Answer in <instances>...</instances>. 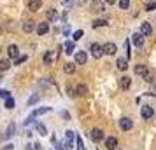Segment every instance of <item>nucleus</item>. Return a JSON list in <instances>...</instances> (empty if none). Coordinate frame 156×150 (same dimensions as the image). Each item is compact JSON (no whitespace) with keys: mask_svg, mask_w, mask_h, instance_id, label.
<instances>
[{"mask_svg":"<svg viewBox=\"0 0 156 150\" xmlns=\"http://www.w3.org/2000/svg\"><path fill=\"white\" fill-rule=\"evenodd\" d=\"M90 52H91V56L95 58V59H98V58L104 56V45H100V44L93 42L91 45H90Z\"/></svg>","mask_w":156,"mask_h":150,"instance_id":"1","label":"nucleus"},{"mask_svg":"<svg viewBox=\"0 0 156 150\" xmlns=\"http://www.w3.org/2000/svg\"><path fill=\"white\" fill-rule=\"evenodd\" d=\"M90 11L95 12V14H100V12L105 11V5H104L102 0H91V4H90Z\"/></svg>","mask_w":156,"mask_h":150,"instance_id":"2","label":"nucleus"},{"mask_svg":"<svg viewBox=\"0 0 156 150\" xmlns=\"http://www.w3.org/2000/svg\"><path fill=\"white\" fill-rule=\"evenodd\" d=\"M140 115L142 119H153V115H154V110H153V107H149V105H144V107L140 108Z\"/></svg>","mask_w":156,"mask_h":150,"instance_id":"3","label":"nucleus"},{"mask_svg":"<svg viewBox=\"0 0 156 150\" xmlns=\"http://www.w3.org/2000/svg\"><path fill=\"white\" fill-rule=\"evenodd\" d=\"M119 128L123 129V131H130V129L133 128V121H132L130 117H123L119 121Z\"/></svg>","mask_w":156,"mask_h":150,"instance_id":"4","label":"nucleus"},{"mask_svg":"<svg viewBox=\"0 0 156 150\" xmlns=\"http://www.w3.org/2000/svg\"><path fill=\"white\" fill-rule=\"evenodd\" d=\"M116 51H118L116 44H112V42L104 44V54H107V56H114V54H116Z\"/></svg>","mask_w":156,"mask_h":150,"instance_id":"5","label":"nucleus"},{"mask_svg":"<svg viewBox=\"0 0 156 150\" xmlns=\"http://www.w3.org/2000/svg\"><path fill=\"white\" fill-rule=\"evenodd\" d=\"M27 7H28L32 12L41 11V7H42V0H28V2H27Z\"/></svg>","mask_w":156,"mask_h":150,"instance_id":"6","label":"nucleus"},{"mask_svg":"<svg viewBox=\"0 0 156 150\" xmlns=\"http://www.w3.org/2000/svg\"><path fill=\"white\" fill-rule=\"evenodd\" d=\"M140 33L144 37H149V35H153V26H151V23L149 21H144L140 25Z\"/></svg>","mask_w":156,"mask_h":150,"instance_id":"7","label":"nucleus"},{"mask_svg":"<svg viewBox=\"0 0 156 150\" xmlns=\"http://www.w3.org/2000/svg\"><path fill=\"white\" fill-rule=\"evenodd\" d=\"M74 138H76V133H74V131H67V133H65V147H67V150L72 148Z\"/></svg>","mask_w":156,"mask_h":150,"instance_id":"8","label":"nucleus"},{"mask_svg":"<svg viewBox=\"0 0 156 150\" xmlns=\"http://www.w3.org/2000/svg\"><path fill=\"white\" fill-rule=\"evenodd\" d=\"M86 61H88V54H86L84 51H77V52H76V63L84 65Z\"/></svg>","mask_w":156,"mask_h":150,"instance_id":"9","label":"nucleus"},{"mask_svg":"<svg viewBox=\"0 0 156 150\" xmlns=\"http://www.w3.org/2000/svg\"><path fill=\"white\" fill-rule=\"evenodd\" d=\"M132 42H133L135 47H142V45H144V35H142L140 32H139V33H135V35L132 37Z\"/></svg>","mask_w":156,"mask_h":150,"instance_id":"10","label":"nucleus"},{"mask_svg":"<svg viewBox=\"0 0 156 150\" xmlns=\"http://www.w3.org/2000/svg\"><path fill=\"white\" fill-rule=\"evenodd\" d=\"M7 54H9V58H20V49H18V45L16 44H11L7 47Z\"/></svg>","mask_w":156,"mask_h":150,"instance_id":"11","label":"nucleus"},{"mask_svg":"<svg viewBox=\"0 0 156 150\" xmlns=\"http://www.w3.org/2000/svg\"><path fill=\"white\" fill-rule=\"evenodd\" d=\"M91 140L93 142H100V140H104V131L100 128H95L91 131Z\"/></svg>","mask_w":156,"mask_h":150,"instance_id":"12","label":"nucleus"},{"mask_svg":"<svg viewBox=\"0 0 156 150\" xmlns=\"http://www.w3.org/2000/svg\"><path fill=\"white\" fill-rule=\"evenodd\" d=\"M48 32H49V25H48L46 21H42V23L37 25V33H39V35H46Z\"/></svg>","mask_w":156,"mask_h":150,"instance_id":"13","label":"nucleus"},{"mask_svg":"<svg viewBox=\"0 0 156 150\" xmlns=\"http://www.w3.org/2000/svg\"><path fill=\"white\" fill-rule=\"evenodd\" d=\"M105 148L107 150H116L118 148V140H116V138H107L105 140Z\"/></svg>","mask_w":156,"mask_h":150,"instance_id":"14","label":"nucleus"},{"mask_svg":"<svg viewBox=\"0 0 156 150\" xmlns=\"http://www.w3.org/2000/svg\"><path fill=\"white\" fill-rule=\"evenodd\" d=\"M34 30H37V26H35L34 21H25L23 23V32H25V33H30V32H34Z\"/></svg>","mask_w":156,"mask_h":150,"instance_id":"15","label":"nucleus"},{"mask_svg":"<svg viewBox=\"0 0 156 150\" xmlns=\"http://www.w3.org/2000/svg\"><path fill=\"white\" fill-rule=\"evenodd\" d=\"M119 86L126 91V89H130V86H132V79L128 77V75H125V77H121V80H119Z\"/></svg>","mask_w":156,"mask_h":150,"instance_id":"16","label":"nucleus"},{"mask_svg":"<svg viewBox=\"0 0 156 150\" xmlns=\"http://www.w3.org/2000/svg\"><path fill=\"white\" fill-rule=\"evenodd\" d=\"M76 94H77V96H84V94H88V86L79 84V86L76 87Z\"/></svg>","mask_w":156,"mask_h":150,"instance_id":"17","label":"nucleus"},{"mask_svg":"<svg viewBox=\"0 0 156 150\" xmlns=\"http://www.w3.org/2000/svg\"><path fill=\"white\" fill-rule=\"evenodd\" d=\"M116 66L119 68V70H126L128 68V61L125 58H118V61H116Z\"/></svg>","mask_w":156,"mask_h":150,"instance_id":"18","label":"nucleus"},{"mask_svg":"<svg viewBox=\"0 0 156 150\" xmlns=\"http://www.w3.org/2000/svg\"><path fill=\"white\" fill-rule=\"evenodd\" d=\"M63 72L65 73H74V72H76V63H70V61L65 63L63 65Z\"/></svg>","mask_w":156,"mask_h":150,"instance_id":"19","label":"nucleus"},{"mask_svg":"<svg viewBox=\"0 0 156 150\" xmlns=\"http://www.w3.org/2000/svg\"><path fill=\"white\" fill-rule=\"evenodd\" d=\"M55 61V54H53V51H48L46 54H44V63L46 65H51Z\"/></svg>","mask_w":156,"mask_h":150,"instance_id":"20","label":"nucleus"},{"mask_svg":"<svg viewBox=\"0 0 156 150\" xmlns=\"http://www.w3.org/2000/svg\"><path fill=\"white\" fill-rule=\"evenodd\" d=\"M107 19H95V21L91 23V26L93 28H100V26H107Z\"/></svg>","mask_w":156,"mask_h":150,"instance_id":"21","label":"nucleus"},{"mask_svg":"<svg viewBox=\"0 0 156 150\" xmlns=\"http://www.w3.org/2000/svg\"><path fill=\"white\" fill-rule=\"evenodd\" d=\"M48 112H51V108H49V107L37 108V110H34V114H32V117H35V115H42V114H48Z\"/></svg>","mask_w":156,"mask_h":150,"instance_id":"22","label":"nucleus"},{"mask_svg":"<svg viewBox=\"0 0 156 150\" xmlns=\"http://www.w3.org/2000/svg\"><path fill=\"white\" fill-rule=\"evenodd\" d=\"M9 66H11V61L9 59H0V72L9 70Z\"/></svg>","mask_w":156,"mask_h":150,"instance_id":"23","label":"nucleus"},{"mask_svg":"<svg viewBox=\"0 0 156 150\" xmlns=\"http://www.w3.org/2000/svg\"><path fill=\"white\" fill-rule=\"evenodd\" d=\"M146 72H147V68H146L144 65H137V66H135V73H137V75H144Z\"/></svg>","mask_w":156,"mask_h":150,"instance_id":"24","label":"nucleus"},{"mask_svg":"<svg viewBox=\"0 0 156 150\" xmlns=\"http://www.w3.org/2000/svg\"><path fill=\"white\" fill-rule=\"evenodd\" d=\"M14 131H16V126H14V122H12V124H9L7 133H5V138H11V136L14 135Z\"/></svg>","mask_w":156,"mask_h":150,"instance_id":"25","label":"nucleus"},{"mask_svg":"<svg viewBox=\"0 0 156 150\" xmlns=\"http://www.w3.org/2000/svg\"><path fill=\"white\" fill-rule=\"evenodd\" d=\"M46 18H48V19H55V18H56V11H55V9H48V11H46Z\"/></svg>","mask_w":156,"mask_h":150,"instance_id":"26","label":"nucleus"},{"mask_svg":"<svg viewBox=\"0 0 156 150\" xmlns=\"http://www.w3.org/2000/svg\"><path fill=\"white\" fill-rule=\"evenodd\" d=\"M142 77H144V80H146V82H153V80H154V75H153V73H151L149 70L146 72V73H144Z\"/></svg>","mask_w":156,"mask_h":150,"instance_id":"27","label":"nucleus"},{"mask_svg":"<svg viewBox=\"0 0 156 150\" xmlns=\"http://www.w3.org/2000/svg\"><path fill=\"white\" fill-rule=\"evenodd\" d=\"M65 52H67V54H72V52H74V42L65 44Z\"/></svg>","mask_w":156,"mask_h":150,"instance_id":"28","label":"nucleus"},{"mask_svg":"<svg viewBox=\"0 0 156 150\" xmlns=\"http://www.w3.org/2000/svg\"><path fill=\"white\" fill-rule=\"evenodd\" d=\"M119 7L123 9V11L130 9V0H119Z\"/></svg>","mask_w":156,"mask_h":150,"instance_id":"29","label":"nucleus"},{"mask_svg":"<svg viewBox=\"0 0 156 150\" xmlns=\"http://www.w3.org/2000/svg\"><path fill=\"white\" fill-rule=\"evenodd\" d=\"M35 129L39 131V133H41V136L48 133V131H46V126H42V124H35Z\"/></svg>","mask_w":156,"mask_h":150,"instance_id":"30","label":"nucleus"},{"mask_svg":"<svg viewBox=\"0 0 156 150\" xmlns=\"http://www.w3.org/2000/svg\"><path fill=\"white\" fill-rule=\"evenodd\" d=\"M27 59H28V56H27V54H25V56H20V58H16V59H14V65H21V63H25Z\"/></svg>","mask_w":156,"mask_h":150,"instance_id":"31","label":"nucleus"},{"mask_svg":"<svg viewBox=\"0 0 156 150\" xmlns=\"http://www.w3.org/2000/svg\"><path fill=\"white\" fill-rule=\"evenodd\" d=\"M5 108H14V100L9 96V98H5Z\"/></svg>","mask_w":156,"mask_h":150,"instance_id":"32","label":"nucleus"},{"mask_svg":"<svg viewBox=\"0 0 156 150\" xmlns=\"http://www.w3.org/2000/svg\"><path fill=\"white\" fill-rule=\"evenodd\" d=\"M76 142H77V148H79V150H84V145H83V140H81L79 136L76 138Z\"/></svg>","mask_w":156,"mask_h":150,"instance_id":"33","label":"nucleus"},{"mask_svg":"<svg viewBox=\"0 0 156 150\" xmlns=\"http://www.w3.org/2000/svg\"><path fill=\"white\" fill-rule=\"evenodd\" d=\"M154 9H156V2H151V4L146 5V11H154Z\"/></svg>","mask_w":156,"mask_h":150,"instance_id":"34","label":"nucleus"},{"mask_svg":"<svg viewBox=\"0 0 156 150\" xmlns=\"http://www.w3.org/2000/svg\"><path fill=\"white\" fill-rule=\"evenodd\" d=\"M81 37H83V30H77V32L74 33V40H79Z\"/></svg>","mask_w":156,"mask_h":150,"instance_id":"35","label":"nucleus"},{"mask_svg":"<svg viewBox=\"0 0 156 150\" xmlns=\"http://www.w3.org/2000/svg\"><path fill=\"white\" fill-rule=\"evenodd\" d=\"M0 96H2V98H9L11 94H9V91H5V89H0Z\"/></svg>","mask_w":156,"mask_h":150,"instance_id":"36","label":"nucleus"},{"mask_svg":"<svg viewBox=\"0 0 156 150\" xmlns=\"http://www.w3.org/2000/svg\"><path fill=\"white\" fill-rule=\"evenodd\" d=\"M37 100H39V94H35V96H32V98H30V101H28V105H34V103H35Z\"/></svg>","mask_w":156,"mask_h":150,"instance_id":"37","label":"nucleus"},{"mask_svg":"<svg viewBox=\"0 0 156 150\" xmlns=\"http://www.w3.org/2000/svg\"><path fill=\"white\" fill-rule=\"evenodd\" d=\"M67 93L70 94V96H74V94H76V93H74V89H72V87H69V89H67Z\"/></svg>","mask_w":156,"mask_h":150,"instance_id":"38","label":"nucleus"},{"mask_svg":"<svg viewBox=\"0 0 156 150\" xmlns=\"http://www.w3.org/2000/svg\"><path fill=\"white\" fill-rule=\"evenodd\" d=\"M27 150H37L35 145H27Z\"/></svg>","mask_w":156,"mask_h":150,"instance_id":"39","label":"nucleus"},{"mask_svg":"<svg viewBox=\"0 0 156 150\" xmlns=\"http://www.w3.org/2000/svg\"><path fill=\"white\" fill-rule=\"evenodd\" d=\"M12 148H14L12 145H7V147H4V150H12Z\"/></svg>","mask_w":156,"mask_h":150,"instance_id":"40","label":"nucleus"},{"mask_svg":"<svg viewBox=\"0 0 156 150\" xmlns=\"http://www.w3.org/2000/svg\"><path fill=\"white\" fill-rule=\"evenodd\" d=\"M104 2H107V4H111V5H112V4L116 2V0H104Z\"/></svg>","mask_w":156,"mask_h":150,"instance_id":"41","label":"nucleus"},{"mask_svg":"<svg viewBox=\"0 0 156 150\" xmlns=\"http://www.w3.org/2000/svg\"><path fill=\"white\" fill-rule=\"evenodd\" d=\"M2 32H4V28H2V26H0V35H2Z\"/></svg>","mask_w":156,"mask_h":150,"instance_id":"42","label":"nucleus"},{"mask_svg":"<svg viewBox=\"0 0 156 150\" xmlns=\"http://www.w3.org/2000/svg\"><path fill=\"white\" fill-rule=\"evenodd\" d=\"M65 2H69V0H65Z\"/></svg>","mask_w":156,"mask_h":150,"instance_id":"43","label":"nucleus"},{"mask_svg":"<svg viewBox=\"0 0 156 150\" xmlns=\"http://www.w3.org/2000/svg\"><path fill=\"white\" fill-rule=\"evenodd\" d=\"M0 140H2V136H0Z\"/></svg>","mask_w":156,"mask_h":150,"instance_id":"44","label":"nucleus"}]
</instances>
